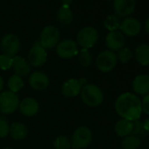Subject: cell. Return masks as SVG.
Wrapping results in <instances>:
<instances>
[{
  "instance_id": "obj_19",
  "label": "cell",
  "mask_w": 149,
  "mask_h": 149,
  "mask_svg": "<svg viewBox=\"0 0 149 149\" xmlns=\"http://www.w3.org/2000/svg\"><path fill=\"white\" fill-rule=\"evenodd\" d=\"M134 56L141 66L149 65V45L145 43L139 45L135 49Z\"/></svg>"
},
{
  "instance_id": "obj_9",
  "label": "cell",
  "mask_w": 149,
  "mask_h": 149,
  "mask_svg": "<svg viewBox=\"0 0 149 149\" xmlns=\"http://www.w3.org/2000/svg\"><path fill=\"white\" fill-rule=\"evenodd\" d=\"M56 54L62 59H70L78 54L77 45L72 40H64L57 44Z\"/></svg>"
},
{
  "instance_id": "obj_33",
  "label": "cell",
  "mask_w": 149,
  "mask_h": 149,
  "mask_svg": "<svg viewBox=\"0 0 149 149\" xmlns=\"http://www.w3.org/2000/svg\"><path fill=\"white\" fill-rule=\"evenodd\" d=\"M142 125H143L144 130H145L146 132H149V118L145 119V121L142 123Z\"/></svg>"
},
{
  "instance_id": "obj_15",
  "label": "cell",
  "mask_w": 149,
  "mask_h": 149,
  "mask_svg": "<svg viewBox=\"0 0 149 149\" xmlns=\"http://www.w3.org/2000/svg\"><path fill=\"white\" fill-rule=\"evenodd\" d=\"M29 84L35 91H44L49 85V78L45 73L36 71L31 74L29 77Z\"/></svg>"
},
{
  "instance_id": "obj_29",
  "label": "cell",
  "mask_w": 149,
  "mask_h": 149,
  "mask_svg": "<svg viewBox=\"0 0 149 149\" xmlns=\"http://www.w3.org/2000/svg\"><path fill=\"white\" fill-rule=\"evenodd\" d=\"M132 57V51L128 47H123L121 48L117 55V59L121 62V63H126L128 62Z\"/></svg>"
},
{
  "instance_id": "obj_11",
  "label": "cell",
  "mask_w": 149,
  "mask_h": 149,
  "mask_svg": "<svg viewBox=\"0 0 149 149\" xmlns=\"http://www.w3.org/2000/svg\"><path fill=\"white\" fill-rule=\"evenodd\" d=\"M86 80L71 78L67 80L61 86V93L68 97H74L81 93L82 86L84 85Z\"/></svg>"
},
{
  "instance_id": "obj_28",
  "label": "cell",
  "mask_w": 149,
  "mask_h": 149,
  "mask_svg": "<svg viewBox=\"0 0 149 149\" xmlns=\"http://www.w3.org/2000/svg\"><path fill=\"white\" fill-rule=\"evenodd\" d=\"M54 146L55 149H69L71 147V140L67 136L61 135L54 139Z\"/></svg>"
},
{
  "instance_id": "obj_17",
  "label": "cell",
  "mask_w": 149,
  "mask_h": 149,
  "mask_svg": "<svg viewBox=\"0 0 149 149\" xmlns=\"http://www.w3.org/2000/svg\"><path fill=\"white\" fill-rule=\"evenodd\" d=\"M12 68H13L15 74L20 77L28 76L31 71V65L26 59H24L21 56L13 57Z\"/></svg>"
},
{
  "instance_id": "obj_20",
  "label": "cell",
  "mask_w": 149,
  "mask_h": 149,
  "mask_svg": "<svg viewBox=\"0 0 149 149\" xmlns=\"http://www.w3.org/2000/svg\"><path fill=\"white\" fill-rule=\"evenodd\" d=\"M9 133L13 139H24L28 134L27 127L22 123H13L9 129Z\"/></svg>"
},
{
  "instance_id": "obj_3",
  "label": "cell",
  "mask_w": 149,
  "mask_h": 149,
  "mask_svg": "<svg viewBox=\"0 0 149 149\" xmlns=\"http://www.w3.org/2000/svg\"><path fill=\"white\" fill-rule=\"evenodd\" d=\"M92 132L87 126H80L74 132L71 139V146L74 149H84L91 145Z\"/></svg>"
},
{
  "instance_id": "obj_8",
  "label": "cell",
  "mask_w": 149,
  "mask_h": 149,
  "mask_svg": "<svg viewBox=\"0 0 149 149\" xmlns=\"http://www.w3.org/2000/svg\"><path fill=\"white\" fill-rule=\"evenodd\" d=\"M20 48L19 39L13 33L6 34L1 40V49L4 54L13 57L15 56Z\"/></svg>"
},
{
  "instance_id": "obj_18",
  "label": "cell",
  "mask_w": 149,
  "mask_h": 149,
  "mask_svg": "<svg viewBox=\"0 0 149 149\" xmlns=\"http://www.w3.org/2000/svg\"><path fill=\"white\" fill-rule=\"evenodd\" d=\"M19 110L21 113L24 116L26 117H32L37 114L39 111V103L36 101V99L33 97H26L24 98L20 103H19Z\"/></svg>"
},
{
  "instance_id": "obj_2",
  "label": "cell",
  "mask_w": 149,
  "mask_h": 149,
  "mask_svg": "<svg viewBox=\"0 0 149 149\" xmlns=\"http://www.w3.org/2000/svg\"><path fill=\"white\" fill-rule=\"evenodd\" d=\"M81 97L84 103L90 107H97L104 101L102 90L95 84H84L81 91Z\"/></svg>"
},
{
  "instance_id": "obj_5",
  "label": "cell",
  "mask_w": 149,
  "mask_h": 149,
  "mask_svg": "<svg viewBox=\"0 0 149 149\" xmlns=\"http://www.w3.org/2000/svg\"><path fill=\"white\" fill-rule=\"evenodd\" d=\"M60 40L59 30L54 26H47L43 28L40 36V45L45 49L53 48L57 46Z\"/></svg>"
},
{
  "instance_id": "obj_31",
  "label": "cell",
  "mask_w": 149,
  "mask_h": 149,
  "mask_svg": "<svg viewBox=\"0 0 149 149\" xmlns=\"http://www.w3.org/2000/svg\"><path fill=\"white\" fill-rule=\"evenodd\" d=\"M10 126L7 121L2 118H0V138H5L9 134Z\"/></svg>"
},
{
  "instance_id": "obj_36",
  "label": "cell",
  "mask_w": 149,
  "mask_h": 149,
  "mask_svg": "<svg viewBox=\"0 0 149 149\" xmlns=\"http://www.w3.org/2000/svg\"><path fill=\"white\" fill-rule=\"evenodd\" d=\"M4 88V80L2 78V77H0V91H1Z\"/></svg>"
},
{
  "instance_id": "obj_10",
  "label": "cell",
  "mask_w": 149,
  "mask_h": 149,
  "mask_svg": "<svg viewBox=\"0 0 149 149\" xmlns=\"http://www.w3.org/2000/svg\"><path fill=\"white\" fill-rule=\"evenodd\" d=\"M47 59V54L46 49L39 44H35L30 49L28 53V62L33 67L43 66Z\"/></svg>"
},
{
  "instance_id": "obj_26",
  "label": "cell",
  "mask_w": 149,
  "mask_h": 149,
  "mask_svg": "<svg viewBox=\"0 0 149 149\" xmlns=\"http://www.w3.org/2000/svg\"><path fill=\"white\" fill-rule=\"evenodd\" d=\"M78 62L82 67H88L92 62V55L88 49L83 48L78 53Z\"/></svg>"
},
{
  "instance_id": "obj_1",
  "label": "cell",
  "mask_w": 149,
  "mask_h": 149,
  "mask_svg": "<svg viewBox=\"0 0 149 149\" xmlns=\"http://www.w3.org/2000/svg\"><path fill=\"white\" fill-rule=\"evenodd\" d=\"M115 110L124 119L129 121L139 120L142 113L141 101L135 94L125 92L117 98L115 102Z\"/></svg>"
},
{
  "instance_id": "obj_12",
  "label": "cell",
  "mask_w": 149,
  "mask_h": 149,
  "mask_svg": "<svg viewBox=\"0 0 149 149\" xmlns=\"http://www.w3.org/2000/svg\"><path fill=\"white\" fill-rule=\"evenodd\" d=\"M113 8L118 17H127L131 15L136 8L135 0H114Z\"/></svg>"
},
{
  "instance_id": "obj_16",
  "label": "cell",
  "mask_w": 149,
  "mask_h": 149,
  "mask_svg": "<svg viewBox=\"0 0 149 149\" xmlns=\"http://www.w3.org/2000/svg\"><path fill=\"white\" fill-rule=\"evenodd\" d=\"M133 91L141 96L149 94V76L148 74H139L137 76L132 82Z\"/></svg>"
},
{
  "instance_id": "obj_27",
  "label": "cell",
  "mask_w": 149,
  "mask_h": 149,
  "mask_svg": "<svg viewBox=\"0 0 149 149\" xmlns=\"http://www.w3.org/2000/svg\"><path fill=\"white\" fill-rule=\"evenodd\" d=\"M148 132H146L142 125V123L139 120H135L132 121V131L131 132V135H134L136 137H138L139 139H144L146 137Z\"/></svg>"
},
{
  "instance_id": "obj_22",
  "label": "cell",
  "mask_w": 149,
  "mask_h": 149,
  "mask_svg": "<svg viewBox=\"0 0 149 149\" xmlns=\"http://www.w3.org/2000/svg\"><path fill=\"white\" fill-rule=\"evenodd\" d=\"M57 19L61 25L64 26L71 24V22L73 21V13L70 10L69 6H62L59 9L57 13Z\"/></svg>"
},
{
  "instance_id": "obj_13",
  "label": "cell",
  "mask_w": 149,
  "mask_h": 149,
  "mask_svg": "<svg viewBox=\"0 0 149 149\" xmlns=\"http://www.w3.org/2000/svg\"><path fill=\"white\" fill-rule=\"evenodd\" d=\"M119 29L122 33L127 35V36H136L139 34L141 29V25L140 22L132 17H127L119 25Z\"/></svg>"
},
{
  "instance_id": "obj_7",
  "label": "cell",
  "mask_w": 149,
  "mask_h": 149,
  "mask_svg": "<svg viewBox=\"0 0 149 149\" xmlns=\"http://www.w3.org/2000/svg\"><path fill=\"white\" fill-rule=\"evenodd\" d=\"M117 54L111 50H104L101 52L96 60L97 68L104 72L107 73L111 71L117 65Z\"/></svg>"
},
{
  "instance_id": "obj_6",
  "label": "cell",
  "mask_w": 149,
  "mask_h": 149,
  "mask_svg": "<svg viewBox=\"0 0 149 149\" xmlns=\"http://www.w3.org/2000/svg\"><path fill=\"white\" fill-rule=\"evenodd\" d=\"M19 105V97L11 91L0 93V112L4 114L13 113Z\"/></svg>"
},
{
  "instance_id": "obj_34",
  "label": "cell",
  "mask_w": 149,
  "mask_h": 149,
  "mask_svg": "<svg viewBox=\"0 0 149 149\" xmlns=\"http://www.w3.org/2000/svg\"><path fill=\"white\" fill-rule=\"evenodd\" d=\"M145 30H146V33L149 34V18L146 19V21L145 23Z\"/></svg>"
},
{
  "instance_id": "obj_25",
  "label": "cell",
  "mask_w": 149,
  "mask_h": 149,
  "mask_svg": "<svg viewBox=\"0 0 149 149\" xmlns=\"http://www.w3.org/2000/svg\"><path fill=\"white\" fill-rule=\"evenodd\" d=\"M104 25L106 29H108L110 32L117 31L118 28H119V20L117 15H109L105 18L104 21Z\"/></svg>"
},
{
  "instance_id": "obj_38",
  "label": "cell",
  "mask_w": 149,
  "mask_h": 149,
  "mask_svg": "<svg viewBox=\"0 0 149 149\" xmlns=\"http://www.w3.org/2000/svg\"><path fill=\"white\" fill-rule=\"evenodd\" d=\"M106 1H111V0H106Z\"/></svg>"
},
{
  "instance_id": "obj_23",
  "label": "cell",
  "mask_w": 149,
  "mask_h": 149,
  "mask_svg": "<svg viewBox=\"0 0 149 149\" xmlns=\"http://www.w3.org/2000/svg\"><path fill=\"white\" fill-rule=\"evenodd\" d=\"M7 85H8L10 91L16 94L24 87V81L22 77L17 76V74H13V76H12L9 78L7 82Z\"/></svg>"
},
{
  "instance_id": "obj_14",
  "label": "cell",
  "mask_w": 149,
  "mask_h": 149,
  "mask_svg": "<svg viewBox=\"0 0 149 149\" xmlns=\"http://www.w3.org/2000/svg\"><path fill=\"white\" fill-rule=\"evenodd\" d=\"M105 43L111 51H119L121 48L124 47L125 40V36L121 32L118 31H112L110 32L105 38Z\"/></svg>"
},
{
  "instance_id": "obj_32",
  "label": "cell",
  "mask_w": 149,
  "mask_h": 149,
  "mask_svg": "<svg viewBox=\"0 0 149 149\" xmlns=\"http://www.w3.org/2000/svg\"><path fill=\"white\" fill-rule=\"evenodd\" d=\"M141 108H142V111H144L146 114L149 115V94L144 96V97L142 98Z\"/></svg>"
},
{
  "instance_id": "obj_4",
  "label": "cell",
  "mask_w": 149,
  "mask_h": 149,
  "mask_svg": "<svg viewBox=\"0 0 149 149\" xmlns=\"http://www.w3.org/2000/svg\"><path fill=\"white\" fill-rule=\"evenodd\" d=\"M99 38L98 32L91 26H86L82 28L77 36V43L83 48L88 49L95 46Z\"/></svg>"
},
{
  "instance_id": "obj_37",
  "label": "cell",
  "mask_w": 149,
  "mask_h": 149,
  "mask_svg": "<svg viewBox=\"0 0 149 149\" xmlns=\"http://www.w3.org/2000/svg\"><path fill=\"white\" fill-rule=\"evenodd\" d=\"M4 149H13V148H11V147H6V148H4Z\"/></svg>"
},
{
  "instance_id": "obj_35",
  "label": "cell",
  "mask_w": 149,
  "mask_h": 149,
  "mask_svg": "<svg viewBox=\"0 0 149 149\" xmlns=\"http://www.w3.org/2000/svg\"><path fill=\"white\" fill-rule=\"evenodd\" d=\"M61 1H62L63 6H69V5L73 2V0H61Z\"/></svg>"
},
{
  "instance_id": "obj_21",
  "label": "cell",
  "mask_w": 149,
  "mask_h": 149,
  "mask_svg": "<svg viewBox=\"0 0 149 149\" xmlns=\"http://www.w3.org/2000/svg\"><path fill=\"white\" fill-rule=\"evenodd\" d=\"M132 131V121L127 119H120L115 125V132L119 137H126Z\"/></svg>"
},
{
  "instance_id": "obj_30",
  "label": "cell",
  "mask_w": 149,
  "mask_h": 149,
  "mask_svg": "<svg viewBox=\"0 0 149 149\" xmlns=\"http://www.w3.org/2000/svg\"><path fill=\"white\" fill-rule=\"evenodd\" d=\"M13 65V57L6 54L0 55V68L3 70H8L12 68Z\"/></svg>"
},
{
  "instance_id": "obj_24",
  "label": "cell",
  "mask_w": 149,
  "mask_h": 149,
  "mask_svg": "<svg viewBox=\"0 0 149 149\" xmlns=\"http://www.w3.org/2000/svg\"><path fill=\"white\" fill-rule=\"evenodd\" d=\"M140 146V139L134 135H128L121 142L123 149H137Z\"/></svg>"
}]
</instances>
